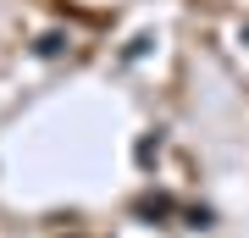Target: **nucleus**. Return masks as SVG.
Masks as SVG:
<instances>
[{
  "mask_svg": "<svg viewBox=\"0 0 249 238\" xmlns=\"http://www.w3.org/2000/svg\"><path fill=\"white\" fill-rule=\"evenodd\" d=\"M61 50H67V34H61V28H50V34L34 39V55H45V61H55Z\"/></svg>",
  "mask_w": 249,
  "mask_h": 238,
  "instance_id": "nucleus-3",
  "label": "nucleus"
},
{
  "mask_svg": "<svg viewBox=\"0 0 249 238\" xmlns=\"http://www.w3.org/2000/svg\"><path fill=\"white\" fill-rule=\"evenodd\" d=\"M172 211H178V200L160 194V188H155V194H144V200L133 205V216H144V221H160V216H172Z\"/></svg>",
  "mask_w": 249,
  "mask_h": 238,
  "instance_id": "nucleus-1",
  "label": "nucleus"
},
{
  "mask_svg": "<svg viewBox=\"0 0 249 238\" xmlns=\"http://www.w3.org/2000/svg\"><path fill=\"white\" fill-rule=\"evenodd\" d=\"M244 44H249V22H244Z\"/></svg>",
  "mask_w": 249,
  "mask_h": 238,
  "instance_id": "nucleus-6",
  "label": "nucleus"
},
{
  "mask_svg": "<svg viewBox=\"0 0 249 238\" xmlns=\"http://www.w3.org/2000/svg\"><path fill=\"white\" fill-rule=\"evenodd\" d=\"M183 227H216V211H211V205H194V211H183Z\"/></svg>",
  "mask_w": 249,
  "mask_h": 238,
  "instance_id": "nucleus-4",
  "label": "nucleus"
},
{
  "mask_svg": "<svg viewBox=\"0 0 249 238\" xmlns=\"http://www.w3.org/2000/svg\"><path fill=\"white\" fill-rule=\"evenodd\" d=\"M160 150H166V133H144V139L133 144V161H139V166H155V161H160Z\"/></svg>",
  "mask_w": 249,
  "mask_h": 238,
  "instance_id": "nucleus-2",
  "label": "nucleus"
},
{
  "mask_svg": "<svg viewBox=\"0 0 249 238\" xmlns=\"http://www.w3.org/2000/svg\"><path fill=\"white\" fill-rule=\"evenodd\" d=\"M150 44H155V34H139L133 44H127V55H122V61H139V55H144V50H150Z\"/></svg>",
  "mask_w": 249,
  "mask_h": 238,
  "instance_id": "nucleus-5",
  "label": "nucleus"
}]
</instances>
